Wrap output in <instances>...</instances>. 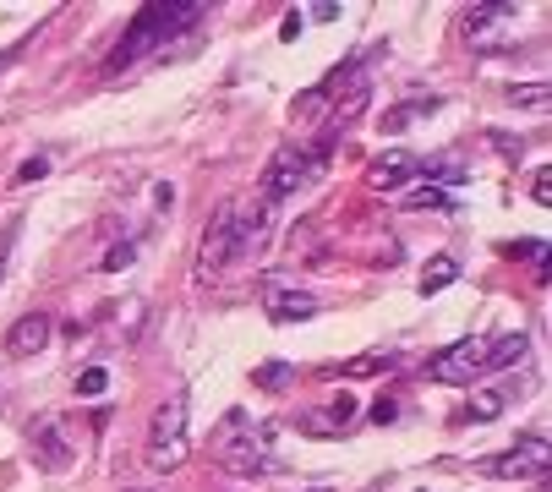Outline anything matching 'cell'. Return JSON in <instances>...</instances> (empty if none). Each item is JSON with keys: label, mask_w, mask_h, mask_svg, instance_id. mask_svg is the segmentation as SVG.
Instances as JSON below:
<instances>
[{"label": "cell", "mask_w": 552, "mask_h": 492, "mask_svg": "<svg viewBox=\"0 0 552 492\" xmlns=\"http://www.w3.org/2000/svg\"><path fill=\"white\" fill-rule=\"evenodd\" d=\"M547 99H552L547 82H531V88H509V104H520V110H542Z\"/></svg>", "instance_id": "16"}, {"label": "cell", "mask_w": 552, "mask_h": 492, "mask_svg": "<svg viewBox=\"0 0 552 492\" xmlns=\"http://www.w3.org/2000/svg\"><path fill=\"white\" fill-rule=\"evenodd\" d=\"M454 279H460V263L454 257H432L427 274H421V296H438V290H449Z\"/></svg>", "instance_id": "14"}, {"label": "cell", "mask_w": 552, "mask_h": 492, "mask_svg": "<svg viewBox=\"0 0 552 492\" xmlns=\"http://www.w3.org/2000/svg\"><path fill=\"white\" fill-rule=\"evenodd\" d=\"M531 197H536V203H552V175L547 170L531 175Z\"/></svg>", "instance_id": "23"}, {"label": "cell", "mask_w": 552, "mask_h": 492, "mask_svg": "<svg viewBox=\"0 0 552 492\" xmlns=\"http://www.w3.org/2000/svg\"><path fill=\"white\" fill-rule=\"evenodd\" d=\"M137 263V241H121V246H110V252H104V274H121V268H132Z\"/></svg>", "instance_id": "17"}, {"label": "cell", "mask_w": 552, "mask_h": 492, "mask_svg": "<svg viewBox=\"0 0 552 492\" xmlns=\"http://www.w3.org/2000/svg\"><path fill=\"white\" fill-rule=\"evenodd\" d=\"M50 334H55V323L44 318V312H22V318L6 328V356H17V361L39 356V350L50 345Z\"/></svg>", "instance_id": "10"}, {"label": "cell", "mask_w": 552, "mask_h": 492, "mask_svg": "<svg viewBox=\"0 0 552 492\" xmlns=\"http://www.w3.org/2000/svg\"><path fill=\"white\" fill-rule=\"evenodd\" d=\"M509 257H531V263H542V252H547V241H509L503 246Z\"/></svg>", "instance_id": "21"}, {"label": "cell", "mask_w": 552, "mask_h": 492, "mask_svg": "<svg viewBox=\"0 0 552 492\" xmlns=\"http://www.w3.org/2000/svg\"><path fill=\"white\" fill-rule=\"evenodd\" d=\"M317 312V301L307 296V290H279L274 301H268V318L274 323H307Z\"/></svg>", "instance_id": "12"}, {"label": "cell", "mask_w": 552, "mask_h": 492, "mask_svg": "<svg viewBox=\"0 0 552 492\" xmlns=\"http://www.w3.org/2000/svg\"><path fill=\"white\" fill-rule=\"evenodd\" d=\"M328 416H334V421H350V416H356V394H334V405H328Z\"/></svg>", "instance_id": "22"}, {"label": "cell", "mask_w": 552, "mask_h": 492, "mask_svg": "<svg viewBox=\"0 0 552 492\" xmlns=\"http://www.w3.org/2000/svg\"><path fill=\"white\" fill-rule=\"evenodd\" d=\"M520 39V6H503V0H487V6L465 11V44L471 50H503V44Z\"/></svg>", "instance_id": "5"}, {"label": "cell", "mask_w": 552, "mask_h": 492, "mask_svg": "<svg viewBox=\"0 0 552 492\" xmlns=\"http://www.w3.org/2000/svg\"><path fill=\"white\" fill-rule=\"evenodd\" d=\"M186 416H192V400H186V394H170V400L154 410V421H148V471L164 476L186 460V449H192Z\"/></svg>", "instance_id": "3"}, {"label": "cell", "mask_w": 552, "mask_h": 492, "mask_svg": "<svg viewBox=\"0 0 552 492\" xmlns=\"http://www.w3.org/2000/svg\"><path fill=\"white\" fill-rule=\"evenodd\" d=\"M438 93H421V99H405V104H394L389 115H383V132H410L416 121H427V115H438Z\"/></svg>", "instance_id": "11"}, {"label": "cell", "mask_w": 552, "mask_h": 492, "mask_svg": "<svg viewBox=\"0 0 552 492\" xmlns=\"http://www.w3.org/2000/svg\"><path fill=\"white\" fill-rule=\"evenodd\" d=\"M137 492H143V487H137Z\"/></svg>", "instance_id": "27"}, {"label": "cell", "mask_w": 552, "mask_h": 492, "mask_svg": "<svg viewBox=\"0 0 552 492\" xmlns=\"http://www.w3.org/2000/svg\"><path fill=\"white\" fill-rule=\"evenodd\" d=\"M323 159H328V154H323L317 143H307V148H301V143H285L274 159H268V170H263V208L296 197L301 186H307L312 175L323 170Z\"/></svg>", "instance_id": "4"}, {"label": "cell", "mask_w": 552, "mask_h": 492, "mask_svg": "<svg viewBox=\"0 0 552 492\" xmlns=\"http://www.w3.org/2000/svg\"><path fill=\"white\" fill-rule=\"evenodd\" d=\"M547 465H552V443H547V432H531L525 443H514L509 454H492L481 471L487 476H498V482H531V476H547Z\"/></svg>", "instance_id": "7"}, {"label": "cell", "mask_w": 552, "mask_h": 492, "mask_svg": "<svg viewBox=\"0 0 552 492\" xmlns=\"http://www.w3.org/2000/svg\"><path fill=\"white\" fill-rule=\"evenodd\" d=\"M394 361H399V356H356V361L345 367V378H372V372L394 367Z\"/></svg>", "instance_id": "20"}, {"label": "cell", "mask_w": 552, "mask_h": 492, "mask_svg": "<svg viewBox=\"0 0 552 492\" xmlns=\"http://www.w3.org/2000/svg\"><path fill=\"white\" fill-rule=\"evenodd\" d=\"M394 416H399V405L389 400V394H383V400H378V405H372V421H378V427H389V421H394Z\"/></svg>", "instance_id": "25"}, {"label": "cell", "mask_w": 552, "mask_h": 492, "mask_svg": "<svg viewBox=\"0 0 552 492\" xmlns=\"http://www.w3.org/2000/svg\"><path fill=\"white\" fill-rule=\"evenodd\" d=\"M525 350H531V339H525V334L460 339V345H443L438 356L427 361V378H432V383H449V389H471L476 378H487V372H498V367H509V361H520Z\"/></svg>", "instance_id": "1"}, {"label": "cell", "mask_w": 552, "mask_h": 492, "mask_svg": "<svg viewBox=\"0 0 552 492\" xmlns=\"http://www.w3.org/2000/svg\"><path fill=\"white\" fill-rule=\"evenodd\" d=\"M509 405H514V389H476L471 405H465V416H471V421H492V416H503Z\"/></svg>", "instance_id": "13"}, {"label": "cell", "mask_w": 552, "mask_h": 492, "mask_svg": "<svg viewBox=\"0 0 552 492\" xmlns=\"http://www.w3.org/2000/svg\"><path fill=\"white\" fill-rule=\"evenodd\" d=\"M192 22H203V6L197 0H154V6H143L132 17V28L121 33V44L110 50V61H104V72H126V66H137L154 44L175 39L181 28H192Z\"/></svg>", "instance_id": "2"}, {"label": "cell", "mask_w": 552, "mask_h": 492, "mask_svg": "<svg viewBox=\"0 0 552 492\" xmlns=\"http://www.w3.org/2000/svg\"><path fill=\"white\" fill-rule=\"evenodd\" d=\"M104 389H110V372H104V367H88V372L77 378V394H82V400H99Z\"/></svg>", "instance_id": "18"}, {"label": "cell", "mask_w": 552, "mask_h": 492, "mask_svg": "<svg viewBox=\"0 0 552 492\" xmlns=\"http://www.w3.org/2000/svg\"><path fill=\"white\" fill-rule=\"evenodd\" d=\"M28 449L44 471H66V465H72V438H66V427L55 416H39L28 427Z\"/></svg>", "instance_id": "8"}, {"label": "cell", "mask_w": 552, "mask_h": 492, "mask_svg": "<svg viewBox=\"0 0 552 492\" xmlns=\"http://www.w3.org/2000/svg\"><path fill=\"white\" fill-rule=\"evenodd\" d=\"M301 33V11H285V28H279V39H296Z\"/></svg>", "instance_id": "26"}, {"label": "cell", "mask_w": 552, "mask_h": 492, "mask_svg": "<svg viewBox=\"0 0 552 492\" xmlns=\"http://www.w3.org/2000/svg\"><path fill=\"white\" fill-rule=\"evenodd\" d=\"M285 383H296V367H290V361H268V367H257V389H285Z\"/></svg>", "instance_id": "15"}, {"label": "cell", "mask_w": 552, "mask_h": 492, "mask_svg": "<svg viewBox=\"0 0 552 492\" xmlns=\"http://www.w3.org/2000/svg\"><path fill=\"white\" fill-rule=\"evenodd\" d=\"M421 175V159L405 154V148H394V154H378L367 164V186L372 192H399V186H410Z\"/></svg>", "instance_id": "9"}, {"label": "cell", "mask_w": 552, "mask_h": 492, "mask_svg": "<svg viewBox=\"0 0 552 492\" xmlns=\"http://www.w3.org/2000/svg\"><path fill=\"white\" fill-rule=\"evenodd\" d=\"M410 208H449V197L432 186V192H416V197H410Z\"/></svg>", "instance_id": "24"}, {"label": "cell", "mask_w": 552, "mask_h": 492, "mask_svg": "<svg viewBox=\"0 0 552 492\" xmlns=\"http://www.w3.org/2000/svg\"><path fill=\"white\" fill-rule=\"evenodd\" d=\"M44 175H50V159L33 154V159H22V164H17V175H11V181H17V186H33V181H44Z\"/></svg>", "instance_id": "19"}, {"label": "cell", "mask_w": 552, "mask_h": 492, "mask_svg": "<svg viewBox=\"0 0 552 492\" xmlns=\"http://www.w3.org/2000/svg\"><path fill=\"white\" fill-rule=\"evenodd\" d=\"M236 214L241 208H219L214 225L203 230V246H197V285H208V279H219L230 263H236Z\"/></svg>", "instance_id": "6"}]
</instances>
